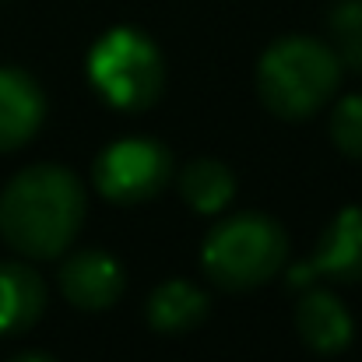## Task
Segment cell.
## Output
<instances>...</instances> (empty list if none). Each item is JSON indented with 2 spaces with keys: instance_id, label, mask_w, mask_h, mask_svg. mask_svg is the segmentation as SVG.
I'll list each match as a JSON object with an SVG mask.
<instances>
[{
  "instance_id": "obj_1",
  "label": "cell",
  "mask_w": 362,
  "mask_h": 362,
  "mask_svg": "<svg viewBox=\"0 0 362 362\" xmlns=\"http://www.w3.org/2000/svg\"><path fill=\"white\" fill-rule=\"evenodd\" d=\"M85 222V190L64 165H28L0 194V236L28 260L60 257Z\"/></svg>"
},
{
  "instance_id": "obj_2",
  "label": "cell",
  "mask_w": 362,
  "mask_h": 362,
  "mask_svg": "<svg viewBox=\"0 0 362 362\" xmlns=\"http://www.w3.org/2000/svg\"><path fill=\"white\" fill-rule=\"evenodd\" d=\"M341 81L338 53L313 35H285L271 42L257 64V95L281 120H306Z\"/></svg>"
},
{
  "instance_id": "obj_3",
  "label": "cell",
  "mask_w": 362,
  "mask_h": 362,
  "mask_svg": "<svg viewBox=\"0 0 362 362\" xmlns=\"http://www.w3.org/2000/svg\"><path fill=\"white\" fill-rule=\"evenodd\" d=\"M288 260V236L285 229L260 215L243 211L222 218L201 250V264L208 278L226 292H250L267 285Z\"/></svg>"
},
{
  "instance_id": "obj_4",
  "label": "cell",
  "mask_w": 362,
  "mask_h": 362,
  "mask_svg": "<svg viewBox=\"0 0 362 362\" xmlns=\"http://www.w3.org/2000/svg\"><path fill=\"white\" fill-rule=\"evenodd\" d=\"M88 78L106 103L127 113H141L165 88V60L144 32L113 28L92 46Z\"/></svg>"
},
{
  "instance_id": "obj_5",
  "label": "cell",
  "mask_w": 362,
  "mask_h": 362,
  "mask_svg": "<svg viewBox=\"0 0 362 362\" xmlns=\"http://www.w3.org/2000/svg\"><path fill=\"white\" fill-rule=\"evenodd\" d=\"M173 176V155L158 141L127 137L95 158V187L113 204H144L165 190Z\"/></svg>"
},
{
  "instance_id": "obj_6",
  "label": "cell",
  "mask_w": 362,
  "mask_h": 362,
  "mask_svg": "<svg viewBox=\"0 0 362 362\" xmlns=\"http://www.w3.org/2000/svg\"><path fill=\"white\" fill-rule=\"evenodd\" d=\"M317 281H334V285H356L362 281V208H341L334 222L324 229L317 253L288 271V285H317Z\"/></svg>"
},
{
  "instance_id": "obj_7",
  "label": "cell",
  "mask_w": 362,
  "mask_h": 362,
  "mask_svg": "<svg viewBox=\"0 0 362 362\" xmlns=\"http://www.w3.org/2000/svg\"><path fill=\"white\" fill-rule=\"evenodd\" d=\"M60 292L78 310H110L123 296V267L103 250H78L60 267Z\"/></svg>"
},
{
  "instance_id": "obj_8",
  "label": "cell",
  "mask_w": 362,
  "mask_h": 362,
  "mask_svg": "<svg viewBox=\"0 0 362 362\" xmlns=\"http://www.w3.org/2000/svg\"><path fill=\"white\" fill-rule=\"evenodd\" d=\"M46 117V95L32 74L0 67V151H14L35 137Z\"/></svg>"
},
{
  "instance_id": "obj_9",
  "label": "cell",
  "mask_w": 362,
  "mask_h": 362,
  "mask_svg": "<svg viewBox=\"0 0 362 362\" xmlns=\"http://www.w3.org/2000/svg\"><path fill=\"white\" fill-rule=\"evenodd\" d=\"M296 327H299V338L320 352V356H338L349 349L352 341V317L349 310L324 288H313L299 299L296 306Z\"/></svg>"
},
{
  "instance_id": "obj_10",
  "label": "cell",
  "mask_w": 362,
  "mask_h": 362,
  "mask_svg": "<svg viewBox=\"0 0 362 362\" xmlns=\"http://www.w3.org/2000/svg\"><path fill=\"white\" fill-rule=\"evenodd\" d=\"M46 310V285L28 264H0V334L28 331Z\"/></svg>"
},
{
  "instance_id": "obj_11",
  "label": "cell",
  "mask_w": 362,
  "mask_h": 362,
  "mask_svg": "<svg viewBox=\"0 0 362 362\" xmlns=\"http://www.w3.org/2000/svg\"><path fill=\"white\" fill-rule=\"evenodd\" d=\"M208 317V296L190 281H165L148 299V324L162 334H187Z\"/></svg>"
},
{
  "instance_id": "obj_12",
  "label": "cell",
  "mask_w": 362,
  "mask_h": 362,
  "mask_svg": "<svg viewBox=\"0 0 362 362\" xmlns=\"http://www.w3.org/2000/svg\"><path fill=\"white\" fill-rule=\"evenodd\" d=\"M180 194L183 201L201 211V215H215L222 211L233 194H236V176L229 173L226 162L218 158H194L183 173H180Z\"/></svg>"
},
{
  "instance_id": "obj_13",
  "label": "cell",
  "mask_w": 362,
  "mask_h": 362,
  "mask_svg": "<svg viewBox=\"0 0 362 362\" xmlns=\"http://www.w3.org/2000/svg\"><path fill=\"white\" fill-rule=\"evenodd\" d=\"M334 53L345 67L362 71V0H338L327 14Z\"/></svg>"
},
{
  "instance_id": "obj_14",
  "label": "cell",
  "mask_w": 362,
  "mask_h": 362,
  "mask_svg": "<svg viewBox=\"0 0 362 362\" xmlns=\"http://www.w3.org/2000/svg\"><path fill=\"white\" fill-rule=\"evenodd\" d=\"M331 141L341 155L362 162V95H349L331 113Z\"/></svg>"
},
{
  "instance_id": "obj_15",
  "label": "cell",
  "mask_w": 362,
  "mask_h": 362,
  "mask_svg": "<svg viewBox=\"0 0 362 362\" xmlns=\"http://www.w3.org/2000/svg\"><path fill=\"white\" fill-rule=\"evenodd\" d=\"M11 362H53V359L42 356V352H21V356H14Z\"/></svg>"
}]
</instances>
